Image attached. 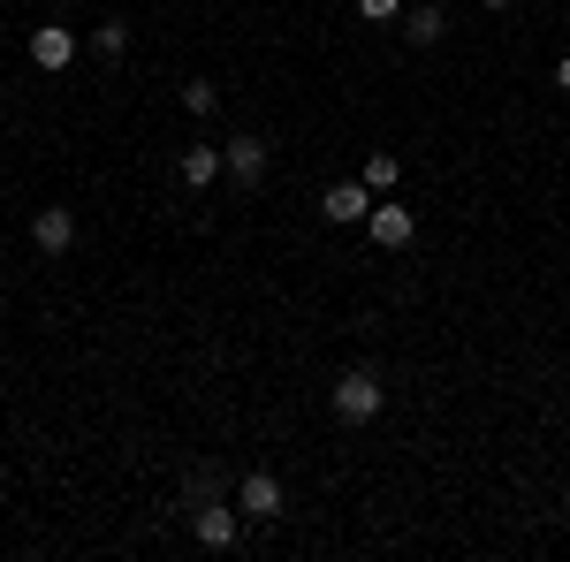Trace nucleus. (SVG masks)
<instances>
[{"instance_id":"obj_1","label":"nucleus","mask_w":570,"mask_h":562,"mask_svg":"<svg viewBox=\"0 0 570 562\" xmlns=\"http://www.w3.org/2000/svg\"><path fill=\"white\" fill-rule=\"evenodd\" d=\"M327 411H335L343 426H373V418L389 411V381H381L373 365H351V373L327 381Z\"/></svg>"},{"instance_id":"obj_2","label":"nucleus","mask_w":570,"mask_h":562,"mask_svg":"<svg viewBox=\"0 0 570 562\" xmlns=\"http://www.w3.org/2000/svg\"><path fill=\"white\" fill-rule=\"evenodd\" d=\"M365 236H373L381 252H403V244L419 236V214H411V206H395V198H373V214H365Z\"/></svg>"},{"instance_id":"obj_3","label":"nucleus","mask_w":570,"mask_h":562,"mask_svg":"<svg viewBox=\"0 0 570 562\" xmlns=\"http://www.w3.org/2000/svg\"><path fill=\"white\" fill-rule=\"evenodd\" d=\"M190 532H198V548H206V555H228V548H236V532H244V510L198 502V510H190Z\"/></svg>"},{"instance_id":"obj_4","label":"nucleus","mask_w":570,"mask_h":562,"mask_svg":"<svg viewBox=\"0 0 570 562\" xmlns=\"http://www.w3.org/2000/svg\"><path fill=\"white\" fill-rule=\"evenodd\" d=\"M236 510H244L252 524H274L282 517V479L274 472H244L236 479Z\"/></svg>"},{"instance_id":"obj_5","label":"nucleus","mask_w":570,"mask_h":562,"mask_svg":"<svg viewBox=\"0 0 570 562\" xmlns=\"http://www.w3.org/2000/svg\"><path fill=\"white\" fill-rule=\"evenodd\" d=\"M31 244H39L46 259H61V252L77 244V214H69V206H39V214H31Z\"/></svg>"},{"instance_id":"obj_6","label":"nucleus","mask_w":570,"mask_h":562,"mask_svg":"<svg viewBox=\"0 0 570 562\" xmlns=\"http://www.w3.org/2000/svg\"><path fill=\"white\" fill-rule=\"evenodd\" d=\"M220 152H228V175H236L244 190H252V183H266V160H274V145H266V137H228Z\"/></svg>"},{"instance_id":"obj_7","label":"nucleus","mask_w":570,"mask_h":562,"mask_svg":"<svg viewBox=\"0 0 570 562\" xmlns=\"http://www.w3.org/2000/svg\"><path fill=\"white\" fill-rule=\"evenodd\" d=\"M31 61H39L46 77L69 69V61H77V31H69V23H39V31H31Z\"/></svg>"},{"instance_id":"obj_8","label":"nucleus","mask_w":570,"mask_h":562,"mask_svg":"<svg viewBox=\"0 0 570 562\" xmlns=\"http://www.w3.org/2000/svg\"><path fill=\"white\" fill-rule=\"evenodd\" d=\"M320 214H327V220H343V228H351V220H365V214H373V190H365V183H327V198H320Z\"/></svg>"},{"instance_id":"obj_9","label":"nucleus","mask_w":570,"mask_h":562,"mask_svg":"<svg viewBox=\"0 0 570 562\" xmlns=\"http://www.w3.org/2000/svg\"><path fill=\"white\" fill-rule=\"evenodd\" d=\"M220 175H228V152H214V145H190V152H183V183H190V190H214Z\"/></svg>"},{"instance_id":"obj_10","label":"nucleus","mask_w":570,"mask_h":562,"mask_svg":"<svg viewBox=\"0 0 570 562\" xmlns=\"http://www.w3.org/2000/svg\"><path fill=\"white\" fill-rule=\"evenodd\" d=\"M441 31H449V16H441L434 0H419V8L403 16V39H411V46H441Z\"/></svg>"},{"instance_id":"obj_11","label":"nucleus","mask_w":570,"mask_h":562,"mask_svg":"<svg viewBox=\"0 0 570 562\" xmlns=\"http://www.w3.org/2000/svg\"><path fill=\"white\" fill-rule=\"evenodd\" d=\"M357 183H365L373 198H389L395 183H403V160H395V152H365V168H357Z\"/></svg>"},{"instance_id":"obj_12","label":"nucleus","mask_w":570,"mask_h":562,"mask_svg":"<svg viewBox=\"0 0 570 562\" xmlns=\"http://www.w3.org/2000/svg\"><path fill=\"white\" fill-rule=\"evenodd\" d=\"M91 53H99V61H122V53H130V23H122V16H107V23L91 31Z\"/></svg>"},{"instance_id":"obj_13","label":"nucleus","mask_w":570,"mask_h":562,"mask_svg":"<svg viewBox=\"0 0 570 562\" xmlns=\"http://www.w3.org/2000/svg\"><path fill=\"white\" fill-rule=\"evenodd\" d=\"M183 107H190V115H214V107H220V85H206V77H198V85H183Z\"/></svg>"},{"instance_id":"obj_14","label":"nucleus","mask_w":570,"mask_h":562,"mask_svg":"<svg viewBox=\"0 0 570 562\" xmlns=\"http://www.w3.org/2000/svg\"><path fill=\"white\" fill-rule=\"evenodd\" d=\"M220 486H228V479H220L214 464H206V472H190V510H198V502H220Z\"/></svg>"},{"instance_id":"obj_15","label":"nucleus","mask_w":570,"mask_h":562,"mask_svg":"<svg viewBox=\"0 0 570 562\" xmlns=\"http://www.w3.org/2000/svg\"><path fill=\"white\" fill-rule=\"evenodd\" d=\"M365 23H403V0H357Z\"/></svg>"},{"instance_id":"obj_16","label":"nucleus","mask_w":570,"mask_h":562,"mask_svg":"<svg viewBox=\"0 0 570 562\" xmlns=\"http://www.w3.org/2000/svg\"><path fill=\"white\" fill-rule=\"evenodd\" d=\"M556 91H563V99H570V53H563V61H556Z\"/></svg>"},{"instance_id":"obj_17","label":"nucleus","mask_w":570,"mask_h":562,"mask_svg":"<svg viewBox=\"0 0 570 562\" xmlns=\"http://www.w3.org/2000/svg\"><path fill=\"white\" fill-rule=\"evenodd\" d=\"M487 8H518V0H487Z\"/></svg>"}]
</instances>
